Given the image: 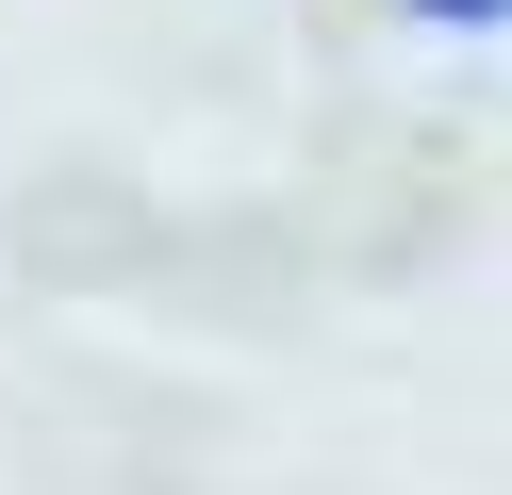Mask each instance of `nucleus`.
I'll list each match as a JSON object with an SVG mask.
<instances>
[{
    "label": "nucleus",
    "mask_w": 512,
    "mask_h": 495,
    "mask_svg": "<svg viewBox=\"0 0 512 495\" xmlns=\"http://www.w3.org/2000/svg\"><path fill=\"white\" fill-rule=\"evenodd\" d=\"M430 17H496V0H430Z\"/></svg>",
    "instance_id": "1"
}]
</instances>
